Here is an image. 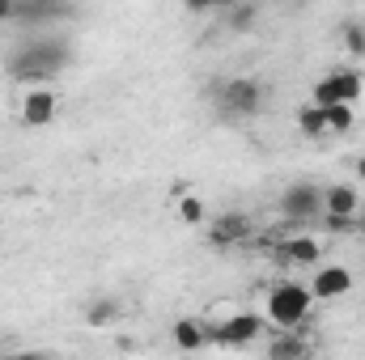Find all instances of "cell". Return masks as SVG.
<instances>
[{"label":"cell","mask_w":365,"mask_h":360,"mask_svg":"<svg viewBox=\"0 0 365 360\" xmlns=\"http://www.w3.org/2000/svg\"><path fill=\"white\" fill-rule=\"evenodd\" d=\"M68 43L64 38H38V43H30V47H21L13 60H9V73L17 77V81H38V85H47L64 64H68Z\"/></svg>","instance_id":"cell-1"},{"label":"cell","mask_w":365,"mask_h":360,"mask_svg":"<svg viewBox=\"0 0 365 360\" xmlns=\"http://www.w3.org/2000/svg\"><path fill=\"white\" fill-rule=\"evenodd\" d=\"M310 288L306 284H293V280H284V284H276L272 297H268V318H272L280 331H293L306 314H310Z\"/></svg>","instance_id":"cell-2"},{"label":"cell","mask_w":365,"mask_h":360,"mask_svg":"<svg viewBox=\"0 0 365 360\" xmlns=\"http://www.w3.org/2000/svg\"><path fill=\"white\" fill-rule=\"evenodd\" d=\"M217 102H221L225 115H238V119L259 115V110H264V81H255V77H234V81H225V85L217 90Z\"/></svg>","instance_id":"cell-3"},{"label":"cell","mask_w":365,"mask_h":360,"mask_svg":"<svg viewBox=\"0 0 365 360\" xmlns=\"http://www.w3.org/2000/svg\"><path fill=\"white\" fill-rule=\"evenodd\" d=\"M280 212L289 221H319L323 216V191L314 182H297L280 195Z\"/></svg>","instance_id":"cell-4"},{"label":"cell","mask_w":365,"mask_h":360,"mask_svg":"<svg viewBox=\"0 0 365 360\" xmlns=\"http://www.w3.org/2000/svg\"><path fill=\"white\" fill-rule=\"evenodd\" d=\"M319 255H323V238L319 233H297V238H284L276 259L284 268H319Z\"/></svg>","instance_id":"cell-5"},{"label":"cell","mask_w":365,"mask_h":360,"mask_svg":"<svg viewBox=\"0 0 365 360\" xmlns=\"http://www.w3.org/2000/svg\"><path fill=\"white\" fill-rule=\"evenodd\" d=\"M56 110H60V97H56L51 85H34L21 97V123L26 127H47L56 119Z\"/></svg>","instance_id":"cell-6"},{"label":"cell","mask_w":365,"mask_h":360,"mask_svg":"<svg viewBox=\"0 0 365 360\" xmlns=\"http://www.w3.org/2000/svg\"><path fill=\"white\" fill-rule=\"evenodd\" d=\"M344 292H353V271L349 268L331 263V268L314 271V280H310V297H314V301H336V297H344Z\"/></svg>","instance_id":"cell-7"},{"label":"cell","mask_w":365,"mask_h":360,"mask_svg":"<svg viewBox=\"0 0 365 360\" xmlns=\"http://www.w3.org/2000/svg\"><path fill=\"white\" fill-rule=\"evenodd\" d=\"M255 335H259V318H255V314H234L230 322H221V327L208 331V339H212V344H225V348H242V344H251Z\"/></svg>","instance_id":"cell-8"},{"label":"cell","mask_w":365,"mask_h":360,"mask_svg":"<svg viewBox=\"0 0 365 360\" xmlns=\"http://www.w3.org/2000/svg\"><path fill=\"white\" fill-rule=\"evenodd\" d=\"M357 212H361V195L353 191V186H327L323 191V216H336V221H357Z\"/></svg>","instance_id":"cell-9"},{"label":"cell","mask_w":365,"mask_h":360,"mask_svg":"<svg viewBox=\"0 0 365 360\" xmlns=\"http://www.w3.org/2000/svg\"><path fill=\"white\" fill-rule=\"evenodd\" d=\"M242 238H251V225H247V216H238V212H230V216H221L217 225H212V246H234V242H242Z\"/></svg>","instance_id":"cell-10"},{"label":"cell","mask_w":365,"mask_h":360,"mask_svg":"<svg viewBox=\"0 0 365 360\" xmlns=\"http://www.w3.org/2000/svg\"><path fill=\"white\" fill-rule=\"evenodd\" d=\"M175 344H179L182 352H200V348L208 344V331H204L195 318H179V322H175Z\"/></svg>","instance_id":"cell-11"},{"label":"cell","mask_w":365,"mask_h":360,"mask_svg":"<svg viewBox=\"0 0 365 360\" xmlns=\"http://www.w3.org/2000/svg\"><path fill=\"white\" fill-rule=\"evenodd\" d=\"M297 132H302L306 140H319V136H327V115H323L319 106H310V102H306V106L297 110Z\"/></svg>","instance_id":"cell-12"},{"label":"cell","mask_w":365,"mask_h":360,"mask_svg":"<svg viewBox=\"0 0 365 360\" xmlns=\"http://www.w3.org/2000/svg\"><path fill=\"white\" fill-rule=\"evenodd\" d=\"M331 81L340 93V106H357V97H361V73L357 68H340V73H331Z\"/></svg>","instance_id":"cell-13"},{"label":"cell","mask_w":365,"mask_h":360,"mask_svg":"<svg viewBox=\"0 0 365 360\" xmlns=\"http://www.w3.org/2000/svg\"><path fill=\"white\" fill-rule=\"evenodd\" d=\"M255 21H259V4H251V0L230 4V30H234V34H247Z\"/></svg>","instance_id":"cell-14"},{"label":"cell","mask_w":365,"mask_h":360,"mask_svg":"<svg viewBox=\"0 0 365 360\" xmlns=\"http://www.w3.org/2000/svg\"><path fill=\"white\" fill-rule=\"evenodd\" d=\"M323 115H327V136H349L353 123H357V110H353V106H331V110H323Z\"/></svg>","instance_id":"cell-15"},{"label":"cell","mask_w":365,"mask_h":360,"mask_svg":"<svg viewBox=\"0 0 365 360\" xmlns=\"http://www.w3.org/2000/svg\"><path fill=\"white\" fill-rule=\"evenodd\" d=\"M340 34H344V51H349L353 60H365V26L361 21H344Z\"/></svg>","instance_id":"cell-16"},{"label":"cell","mask_w":365,"mask_h":360,"mask_svg":"<svg viewBox=\"0 0 365 360\" xmlns=\"http://www.w3.org/2000/svg\"><path fill=\"white\" fill-rule=\"evenodd\" d=\"M179 221L182 225H204V199L200 195H182L179 199Z\"/></svg>","instance_id":"cell-17"},{"label":"cell","mask_w":365,"mask_h":360,"mask_svg":"<svg viewBox=\"0 0 365 360\" xmlns=\"http://www.w3.org/2000/svg\"><path fill=\"white\" fill-rule=\"evenodd\" d=\"M297 352H302L297 339H280V344H272V360H293Z\"/></svg>","instance_id":"cell-18"},{"label":"cell","mask_w":365,"mask_h":360,"mask_svg":"<svg viewBox=\"0 0 365 360\" xmlns=\"http://www.w3.org/2000/svg\"><path fill=\"white\" fill-rule=\"evenodd\" d=\"M115 314H119V305H110V301H102L98 309H90V322H93V327H102V322H110Z\"/></svg>","instance_id":"cell-19"},{"label":"cell","mask_w":365,"mask_h":360,"mask_svg":"<svg viewBox=\"0 0 365 360\" xmlns=\"http://www.w3.org/2000/svg\"><path fill=\"white\" fill-rule=\"evenodd\" d=\"M17 17V4L13 0H0V21H13Z\"/></svg>","instance_id":"cell-20"},{"label":"cell","mask_w":365,"mask_h":360,"mask_svg":"<svg viewBox=\"0 0 365 360\" xmlns=\"http://www.w3.org/2000/svg\"><path fill=\"white\" fill-rule=\"evenodd\" d=\"M4 360H47L43 352H13V356H4Z\"/></svg>","instance_id":"cell-21"},{"label":"cell","mask_w":365,"mask_h":360,"mask_svg":"<svg viewBox=\"0 0 365 360\" xmlns=\"http://www.w3.org/2000/svg\"><path fill=\"white\" fill-rule=\"evenodd\" d=\"M353 170H357V179L365 182V157H357V162H353Z\"/></svg>","instance_id":"cell-22"},{"label":"cell","mask_w":365,"mask_h":360,"mask_svg":"<svg viewBox=\"0 0 365 360\" xmlns=\"http://www.w3.org/2000/svg\"><path fill=\"white\" fill-rule=\"evenodd\" d=\"M357 233H365V208L357 212Z\"/></svg>","instance_id":"cell-23"}]
</instances>
